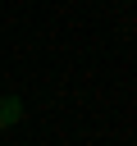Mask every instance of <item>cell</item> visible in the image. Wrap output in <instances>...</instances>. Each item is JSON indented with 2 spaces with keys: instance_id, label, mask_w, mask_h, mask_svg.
<instances>
[{
  "instance_id": "obj_1",
  "label": "cell",
  "mask_w": 137,
  "mask_h": 146,
  "mask_svg": "<svg viewBox=\"0 0 137 146\" xmlns=\"http://www.w3.org/2000/svg\"><path fill=\"white\" fill-rule=\"evenodd\" d=\"M18 119H23V100H18V96H5V100H0V128H5V123H18Z\"/></svg>"
}]
</instances>
